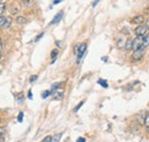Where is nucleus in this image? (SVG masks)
I'll return each mask as SVG.
<instances>
[{
  "label": "nucleus",
  "mask_w": 149,
  "mask_h": 142,
  "mask_svg": "<svg viewBox=\"0 0 149 142\" xmlns=\"http://www.w3.org/2000/svg\"><path fill=\"white\" fill-rule=\"evenodd\" d=\"M42 36H44V32H41L40 35H38V37H37V38H36V41H38V40H39L40 38H42Z\"/></svg>",
  "instance_id": "obj_23"
},
{
  "label": "nucleus",
  "mask_w": 149,
  "mask_h": 142,
  "mask_svg": "<svg viewBox=\"0 0 149 142\" xmlns=\"http://www.w3.org/2000/svg\"><path fill=\"white\" fill-rule=\"evenodd\" d=\"M10 23H12V18L10 17H7V21H6V24L3 28H9L10 26Z\"/></svg>",
  "instance_id": "obj_19"
},
{
  "label": "nucleus",
  "mask_w": 149,
  "mask_h": 142,
  "mask_svg": "<svg viewBox=\"0 0 149 142\" xmlns=\"http://www.w3.org/2000/svg\"><path fill=\"white\" fill-rule=\"evenodd\" d=\"M57 54H58V51H57V49H54V51H52V53H51V56H52V58H53L52 61H55Z\"/></svg>",
  "instance_id": "obj_16"
},
{
  "label": "nucleus",
  "mask_w": 149,
  "mask_h": 142,
  "mask_svg": "<svg viewBox=\"0 0 149 142\" xmlns=\"http://www.w3.org/2000/svg\"><path fill=\"white\" fill-rule=\"evenodd\" d=\"M134 32H135L136 37H141V38H143L147 33H149L148 28H147L146 25H143V24H142V25H138V26L135 28Z\"/></svg>",
  "instance_id": "obj_1"
},
{
  "label": "nucleus",
  "mask_w": 149,
  "mask_h": 142,
  "mask_svg": "<svg viewBox=\"0 0 149 142\" xmlns=\"http://www.w3.org/2000/svg\"><path fill=\"white\" fill-rule=\"evenodd\" d=\"M6 21H7V17H6V16L0 15V28H3V26H5Z\"/></svg>",
  "instance_id": "obj_12"
},
{
  "label": "nucleus",
  "mask_w": 149,
  "mask_h": 142,
  "mask_svg": "<svg viewBox=\"0 0 149 142\" xmlns=\"http://www.w3.org/2000/svg\"><path fill=\"white\" fill-rule=\"evenodd\" d=\"M83 104H84V101H81V102H80L79 104H77V106H76L74 108V112H77V111H78V110H79V109L81 108V106H83Z\"/></svg>",
  "instance_id": "obj_17"
},
{
  "label": "nucleus",
  "mask_w": 149,
  "mask_h": 142,
  "mask_svg": "<svg viewBox=\"0 0 149 142\" xmlns=\"http://www.w3.org/2000/svg\"><path fill=\"white\" fill-rule=\"evenodd\" d=\"M86 49H87V44H86V42H83V44H80V45L78 46V51H77V61H78V62H79L80 58L84 56Z\"/></svg>",
  "instance_id": "obj_3"
},
{
  "label": "nucleus",
  "mask_w": 149,
  "mask_h": 142,
  "mask_svg": "<svg viewBox=\"0 0 149 142\" xmlns=\"http://www.w3.org/2000/svg\"><path fill=\"white\" fill-rule=\"evenodd\" d=\"M77 142H86V140H85L84 138H78V139H77Z\"/></svg>",
  "instance_id": "obj_22"
},
{
  "label": "nucleus",
  "mask_w": 149,
  "mask_h": 142,
  "mask_svg": "<svg viewBox=\"0 0 149 142\" xmlns=\"http://www.w3.org/2000/svg\"><path fill=\"white\" fill-rule=\"evenodd\" d=\"M97 3H99V1H94L93 3H92V6H93V7H94V6H96Z\"/></svg>",
  "instance_id": "obj_25"
},
{
  "label": "nucleus",
  "mask_w": 149,
  "mask_h": 142,
  "mask_svg": "<svg viewBox=\"0 0 149 142\" xmlns=\"http://www.w3.org/2000/svg\"><path fill=\"white\" fill-rule=\"evenodd\" d=\"M23 117H24V113H23V112H19V116H17V122H19V123H22V122H23Z\"/></svg>",
  "instance_id": "obj_18"
},
{
  "label": "nucleus",
  "mask_w": 149,
  "mask_h": 142,
  "mask_svg": "<svg viewBox=\"0 0 149 142\" xmlns=\"http://www.w3.org/2000/svg\"><path fill=\"white\" fill-rule=\"evenodd\" d=\"M0 58H1V52H0Z\"/></svg>",
  "instance_id": "obj_29"
},
{
  "label": "nucleus",
  "mask_w": 149,
  "mask_h": 142,
  "mask_svg": "<svg viewBox=\"0 0 149 142\" xmlns=\"http://www.w3.org/2000/svg\"><path fill=\"white\" fill-rule=\"evenodd\" d=\"M141 48H145L143 38L136 37L135 39H133V51H138V49H141Z\"/></svg>",
  "instance_id": "obj_2"
},
{
  "label": "nucleus",
  "mask_w": 149,
  "mask_h": 142,
  "mask_svg": "<svg viewBox=\"0 0 149 142\" xmlns=\"http://www.w3.org/2000/svg\"><path fill=\"white\" fill-rule=\"evenodd\" d=\"M125 49L126 51H131V49H133V39H129L126 42H125Z\"/></svg>",
  "instance_id": "obj_9"
},
{
  "label": "nucleus",
  "mask_w": 149,
  "mask_h": 142,
  "mask_svg": "<svg viewBox=\"0 0 149 142\" xmlns=\"http://www.w3.org/2000/svg\"><path fill=\"white\" fill-rule=\"evenodd\" d=\"M37 79H38V76L37 74H33V76L30 77V83H35Z\"/></svg>",
  "instance_id": "obj_20"
},
{
  "label": "nucleus",
  "mask_w": 149,
  "mask_h": 142,
  "mask_svg": "<svg viewBox=\"0 0 149 142\" xmlns=\"http://www.w3.org/2000/svg\"><path fill=\"white\" fill-rule=\"evenodd\" d=\"M143 45H145V47L146 46H149V33L143 37Z\"/></svg>",
  "instance_id": "obj_14"
},
{
  "label": "nucleus",
  "mask_w": 149,
  "mask_h": 142,
  "mask_svg": "<svg viewBox=\"0 0 149 142\" xmlns=\"http://www.w3.org/2000/svg\"><path fill=\"white\" fill-rule=\"evenodd\" d=\"M145 25L148 28V30H149V18H147V19H146V24H145Z\"/></svg>",
  "instance_id": "obj_24"
},
{
  "label": "nucleus",
  "mask_w": 149,
  "mask_h": 142,
  "mask_svg": "<svg viewBox=\"0 0 149 142\" xmlns=\"http://www.w3.org/2000/svg\"><path fill=\"white\" fill-rule=\"evenodd\" d=\"M2 132H3V129H2V128H0V134H1Z\"/></svg>",
  "instance_id": "obj_28"
},
{
  "label": "nucleus",
  "mask_w": 149,
  "mask_h": 142,
  "mask_svg": "<svg viewBox=\"0 0 149 142\" xmlns=\"http://www.w3.org/2000/svg\"><path fill=\"white\" fill-rule=\"evenodd\" d=\"M145 128H146V131H147V133H149V111L146 112V115H145Z\"/></svg>",
  "instance_id": "obj_8"
},
{
  "label": "nucleus",
  "mask_w": 149,
  "mask_h": 142,
  "mask_svg": "<svg viewBox=\"0 0 149 142\" xmlns=\"http://www.w3.org/2000/svg\"><path fill=\"white\" fill-rule=\"evenodd\" d=\"M145 21H146V18H145L143 15H136V16H134V17L131 19V22L133 24H136V25H142Z\"/></svg>",
  "instance_id": "obj_5"
},
{
  "label": "nucleus",
  "mask_w": 149,
  "mask_h": 142,
  "mask_svg": "<svg viewBox=\"0 0 149 142\" xmlns=\"http://www.w3.org/2000/svg\"><path fill=\"white\" fill-rule=\"evenodd\" d=\"M0 142H5V139L2 136H0Z\"/></svg>",
  "instance_id": "obj_26"
},
{
  "label": "nucleus",
  "mask_w": 149,
  "mask_h": 142,
  "mask_svg": "<svg viewBox=\"0 0 149 142\" xmlns=\"http://www.w3.org/2000/svg\"><path fill=\"white\" fill-rule=\"evenodd\" d=\"M62 97H63V90H62V89H56V90H54V93H53V99H54L55 101L61 100Z\"/></svg>",
  "instance_id": "obj_6"
},
{
  "label": "nucleus",
  "mask_w": 149,
  "mask_h": 142,
  "mask_svg": "<svg viewBox=\"0 0 149 142\" xmlns=\"http://www.w3.org/2000/svg\"><path fill=\"white\" fill-rule=\"evenodd\" d=\"M53 93H54V92H53L52 89H51V90H45V92L41 94V97H42V99H46V97H48L49 95H53Z\"/></svg>",
  "instance_id": "obj_10"
},
{
  "label": "nucleus",
  "mask_w": 149,
  "mask_h": 142,
  "mask_svg": "<svg viewBox=\"0 0 149 142\" xmlns=\"http://www.w3.org/2000/svg\"><path fill=\"white\" fill-rule=\"evenodd\" d=\"M57 3H60V1H54L53 2V5H57Z\"/></svg>",
  "instance_id": "obj_27"
},
{
  "label": "nucleus",
  "mask_w": 149,
  "mask_h": 142,
  "mask_svg": "<svg viewBox=\"0 0 149 142\" xmlns=\"http://www.w3.org/2000/svg\"><path fill=\"white\" fill-rule=\"evenodd\" d=\"M97 84H99V85H101V86H102V87H104V88H107V87H108V83H107L104 79H99V80H97Z\"/></svg>",
  "instance_id": "obj_13"
},
{
  "label": "nucleus",
  "mask_w": 149,
  "mask_h": 142,
  "mask_svg": "<svg viewBox=\"0 0 149 142\" xmlns=\"http://www.w3.org/2000/svg\"><path fill=\"white\" fill-rule=\"evenodd\" d=\"M62 16H63V12L57 13L55 16H54V18L51 21V25H52V24H56V23H58V22L62 19Z\"/></svg>",
  "instance_id": "obj_7"
},
{
  "label": "nucleus",
  "mask_w": 149,
  "mask_h": 142,
  "mask_svg": "<svg viewBox=\"0 0 149 142\" xmlns=\"http://www.w3.org/2000/svg\"><path fill=\"white\" fill-rule=\"evenodd\" d=\"M145 55V48H141V49H138V51H134L132 54V58L134 61H141L142 57Z\"/></svg>",
  "instance_id": "obj_4"
},
{
  "label": "nucleus",
  "mask_w": 149,
  "mask_h": 142,
  "mask_svg": "<svg viewBox=\"0 0 149 142\" xmlns=\"http://www.w3.org/2000/svg\"><path fill=\"white\" fill-rule=\"evenodd\" d=\"M53 140H54V138L52 135H47V136H45V139L41 142H53Z\"/></svg>",
  "instance_id": "obj_15"
},
{
  "label": "nucleus",
  "mask_w": 149,
  "mask_h": 142,
  "mask_svg": "<svg viewBox=\"0 0 149 142\" xmlns=\"http://www.w3.org/2000/svg\"><path fill=\"white\" fill-rule=\"evenodd\" d=\"M28 97H29L30 100H32V97H33V95H32V90H31V89H30L29 93H28Z\"/></svg>",
  "instance_id": "obj_21"
},
{
  "label": "nucleus",
  "mask_w": 149,
  "mask_h": 142,
  "mask_svg": "<svg viewBox=\"0 0 149 142\" xmlns=\"http://www.w3.org/2000/svg\"><path fill=\"white\" fill-rule=\"evenodd\" d=\"M16 22L19 24H25L26 23V18L24 17V16H17L16 17Z\"/></svg>",
  "instance_id": "obj_11"
}]
</instances>
